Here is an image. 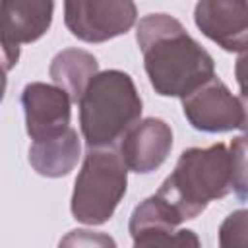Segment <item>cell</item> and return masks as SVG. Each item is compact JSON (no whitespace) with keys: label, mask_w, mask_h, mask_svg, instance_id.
Wrapping results in <instances>:
<instances>
[{"label":"cell","mask_w":248,"mask_h":248,"mask_svg":"<svg viewBox=\"0 0 248 248\" xmlns=\"http://www.w3.org/2000/svg\"><path fill=\"white\" fill-rule=\"evenodd\" d=\"M238 101H240V107H242V124H240V130L248 136V93H240Z\"/></svg>","instance_id":"cell-18"},{"label":"cell","mask_w":248,"mask_h":248,"mask_svg":"<svg viewBox=\"0 0 248 248\" xmlns=\"http://www.w3.org/2000/svg\"><path fill=\"white\" fill-rule=\"evenodd\" d=\"M172 149V130L161 118L138 122L120 143V157L134 172L147 174L159 169Z\"/></svg>","instance_id":"cell-10"},{"label":"cell","mask_w":248,"mask_h":248,"mask_svg":"<svg viewBox=\"0 0 248 248\" xmlns=\"http://www.w3.org/2000/svg\"><path fill=\"white\" fill-rule=\"evenodd\" d=\"M231 190V153L225 143H213L182 151L157 196L182 223L198 217L209 202L225 198Z\"/></svg>","instance_id":"cell-2"},{"label":"cell","mask_w":248,"mask_h":248,"mask_svg":"<svg viewBox=\"0 0 248 248\" xmlns=\"http://www.w3.org/2000/svg\"><path fill=\"white\" fill-rule=\"evenodd\" d=\"M194 21L221 48L238 54L248 48V2L202 0L196 4Z\"/></svg>","instance_id":"cell-9"},{"label":"cell","mask_w":248,"mask_h":248,"mask_svg":"<svg viewBox=\"0 0 248 248\" xmlns=\"http://www.w3.org/2000/svg\"><path fill=\"white\" fill-rule=\"evenodd\" d=\"M48 74L56 87L68 93L72 103H79L85 89L99 74V62L87 50L64 48L52 58Z\"/></svg>","instance_id":"cell-12"},{"label":"cell","mask_w":248,"mask_h":248,"mask_svg":"<svg viewBox=\"0 0 248 248\" xmlns=\"http://www.w3.org/2000/svg\"><path fill=\"white\" fill-rule=\"evenodd\" d=\"M219 248H248V209H236L219 227Z\"/></svg>","instance_id":"cell-15"},{"label":"cell","mask_w":248,"mask_h":248,"mask_svg":"<svg viewBox=\"0 0 248 248\" xmlns=\"http://www.w3.org/2000/svg\"><path fill=\"white\" fill-rule=\"evenodd\" d=\"M134 2H81L70 0L64 4V21L74 37L85 43H105L130 31L136 23Z\"/></svg>","instance_id":"cell-5"},{"label":"cell","mask_w":248,"mask_h":248,"mask_svg":"<svg viewBox=\"0 0 248 248\" xmlns=\"http://www.w3.org/2000/svg\"><path fill=\"white\" fill-rule=\"evenodd\" d=\"M79 161V138L74 128L64 134L33 141L29 147V163L35 172L48 178H60L70 174Z\"/></svg>","instance_id":"cell-11"},{"label":"cell","mask_w":248,"mask_h":248,"mask_svg":"<svg viewBox=\"0 0 248 248\" xmlns=\"http://www.w3.org/2000/svg\"><path fill=\"white\" fill-rule=\"evenodd\" d=\"M134 238V248H202L194 231H169V229H145Z\"/></svg>","instance_id":"cell-13"},{"label":"cell","mask_w":248,"mask_h":248,"mask_svg":"<svg viewBox=\"0 0 248 248\" xmlns=\"http://www.w3.org/2000/svg\"><path fill=\"white\" fill-rule=\"evenodd\" d=\"M52 2L45 0H4L0 4V45L4 70L19 58V45L41 39L52 21Z\"/></svg>","instance_id":"cell-6"},{"label":"cell","mask_w":248,"mask_h":248,"mask_svg":"<svg viewBox=\"0 0 248 248\" xmlns=\"http://www.w3.org/2000/svg\"><path fill=\"white\" fill-rule=\"evenodd\" d=\"M72 99L56 85L43 81L27 83L21 91L25 128L33 141L50 140L70 130Z\"/></svg>","instance_id":"cell-8"},{"label":"cell","mask_w":248,"mask_h":248,"mask_svg":"<svg viewBox=\"0 0 248 248\" xmlns=\"http://www.w3.org/2000/svg\"><path fill=\"white\" fill-rule=\"evenodd\" d=\"M140 116L141 97L134 79L120 70L97 74L79 101V126L87 149H107L124 140Z\"/></svg>","instance_id":"cell-3"},{"label":"cell","mask_w":248,"mask_h":248,"mask_svg":"<svg viewBox=\"0 0 248 248\" xmlns=\"http://www.w3.org/2000/svg\"><path fill=\"white\" fill-rule=\"evenodd\" d=\"M58 248H116V242L107 232L74 229L60 238Z\"/></svg>","instance_id":"cell-16"},{"label":"cell","mask_w":248,"mask_h":248,"mask_svg":"<svg viewBox=\"0 0 248 248\" xmlns=\"http://www.w3.org/2000/svg\"><path fill=\"white\" fill-rule=\"evenodd\" d=\"M182 110L188 122L202 132H229L242 124L238 97H234L217 76L184 97Z\"/></svg>","instance_id":"cell-7"},{"label":"cell","mask_w":248,"mask_h":248,"mask_svg":"<svg viewBox=\"0 0 248 248\" xmlns=\"http://www.w3.org/2000/svg\"><path fill=\"white\" fill-rule=\"evenodd\" d=\"M231 186L238 200L248 198V136L231 141Z\"/></svg>","instance_id":"cell-14"},{"label":"cell","mask_w":248,"mask_h":248,"mask_svg":"<svg viewBox=\"0 0 248 248\" xmlns=\"http://www.w3.org/2000/svg\"><path fill=\"white\" fill-rule=\"evenodd\" d=\"M234 78L238 81L240 93H248V48L238 54L234 64Z\"/></svg>","instance_id":"cell-17"},{"label":"cell","mask_w":248,"mask_h":248,"mask_svg":"<svg viewBox=\"0 0 248 248\" xmlns=\"http://www.w3.org/2000/svg\"><path fill=\"white\" fill-rule=\"evenodd\" d=\"M143 68L161 97H188L215 78L211 54L169 14H149L136 27Z\"/></svg>","instance_id":"cell-1"},{"label":"cell","mask_w":248,"mask_h":248,"mask_svg":"<svg viewBox=\"0 0 248 248\" xmlns=\"http://www.w3.org/2000/svg\"><path fill=\"white\" fill-rule=\"evenodd\" d=\"M128 167L112 149H87L72 192V215L85 225L107 223L126 194Z\"/></svg>","instance_id":"cell-4"}]
</instances>
